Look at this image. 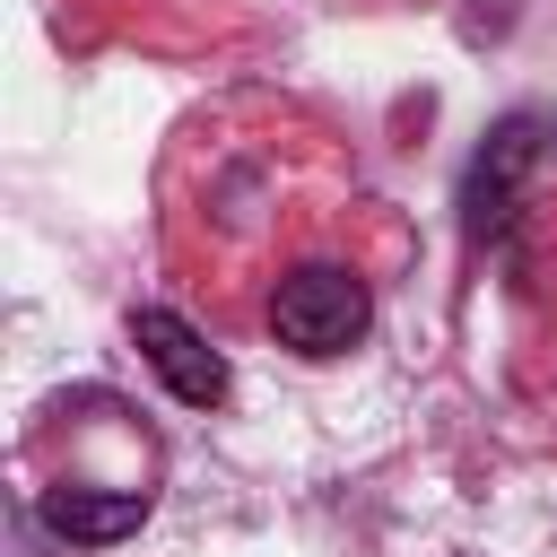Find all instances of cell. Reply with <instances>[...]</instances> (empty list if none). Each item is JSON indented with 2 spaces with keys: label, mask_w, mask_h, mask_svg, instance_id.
Instances as JSON below:
<instances>
[{
  "label": "cell",
  "mask_w": 557,
  "mask_h": 557,
  "mask_svg": "<svg viewBox=\"0 0 557 557\" xmlns=\"http://www.w3.org/2000/svg\"><path fill=\"white\" fill-rule=\"evenodd\" d=\"M374 322V287L357 261H331V252H305L270 278L261 296V331L287 348V357H348Z\"/></svg>",
  "instance_id": "1"
},
{
  "label": "cell",
  "mask_w": 557,
  "mask_h": 557,
  "mask_svg": "<svg viewBox=\"0 0 557 557\" xmlns=\"http://www.w3.org/2000/svg\"><path fill=\"white\" fill-rule=\"evenodd\" d=\"M131 339H139V357L165 374V392L183 400V409H218L226 400V357L183 322V313H165V305H139V322H131Z\"/></svg>",
  "instance_id": "2"
},
{
  "label": "cell",
  "mask_w": 557,
  "mask_h": 557,
  "mask_svg": "<svg viewBox=\"0 0 557 557\" xmlns=\"http://www.w3.org/2000/svg\"><path fill=\"white\" fill-rule=\"evenodd\" d=\"M44 531L70 548H113L148 522V487H44Z\"/></svg>",
  "instance_id": "3"
}]
</instances>
